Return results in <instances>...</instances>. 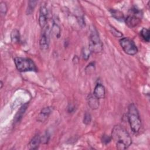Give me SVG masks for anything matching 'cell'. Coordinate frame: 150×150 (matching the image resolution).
I'll list each match as a JSON object with an SVG mask.
<instances>
[{"mask_svg":"<svg viewBox=\"0 0 150 150\" xmlns=\"http://www.w3.org/2000/svg\"><path fill=\"white\" fill-rule=\"evenodd\" d=\"M111 137L118 149H126L132 144V139L129 134L120 125H116L113 127Z\"/></svg>","mask_w":150,"mask_h":150,"instance_id":"6da1fadb","label":"cell"},{"mask_svg":"<svg viewBox=\"0 0 150 150\" xmlns=\"http://www.w3.org/2000/svg\"><path fill=\"white\" fill-rule=\"evenodd\" d=\"M127 117L131 129L134 133L138 132L141 128V120L137 107L134 103L128 106Z\"/></svg>","mask_w":150,"mask_h":150,"instance_id":"7a4b0ae2","label":"cell"},{"mask_svg":"<svg viewBox=\"0 0 150 150\" xmlns=\"http://www.w3.org/2000/svg\"><path fill=\"white\" fill-rule=\"evenodd\" d=\"M14 63L16 68L19 71H36L37 67L34 62L29 59L26 57H16L14 59Z\"/></svg>","mask_w":150,"mask_h":150,"instance_id":"3957f363","label":"cell"},{"mask_svg":"<svg viewBox=\"0 0 150 150\" xmlns=\"http://www.w3.org/2000/svg\"><path fill=\"white\" fill-rule=\"evenodd\" d=\"M88 48L91 52L100 53L103 49V43L99 37L97 30L94 26L91 29L89 36Z\"/></svg>","mask_w":150,"mask_h":150,"instance_id":"277c9868","label":"cell"},{"mask_svg":"<svg viewBox=\"0 0 150 150\" xmlns=\"http://www.w3.org/2000/svg\"><path fill=\"white\" fill-rule=\"evenodd\" d=\"M130 11L131 13L125 18L124 21L128 27L133 28L138 25L141 22L142 13L136 8H132Z\"/></svg>","mask_w":150,"mask_h":150,"instance_id":"5b68a950","label":"cell"},{"mask_svg":"<svg viewBox=\"0 0 150 150\" xmlns=\"http://www.w3.org/2000/svg\"><path fill=\"white\" fill-rule=\"evenodd\" d=\"M120 44L123 50L129 55H135L138 52V49L134 42L128 38H122L120 41Z\"/></svg>","mask_w":150,"mask_h":150,"instance_id":"8992f818","label":"cell"},{"mask_svg":"<svg viewBox=\"0 0 150 150\" xmlns=\"http://www.w3.org/2000/svg\"><path fill=\"white\" fill-rule=\"evenodd\" d=\"M50 30L48 26H46L43 28V30L41 34L40 40H39V45L40 47L42 50L46 51L48 49L50 42V38H49Z\"/></svg>","mask_w":150,"mask_h":150,"instance_id":"52a82bcc","label":"cell"},{"mask_svg":"<svg viewBox=\"0 0 150 150\" xmlns=\"http://www.w3.org/2000/svg\"><path fill=\"white\" fill-rule=\"evenodd\" d=\"M47 15L48 12L47 7L45 5L42 4L39 9V23L40 26L43 29L46 26L47 22Z\"/></svg>","mask_w":150,"mask_h":150,"instance_id":"ba28073f","label":"cell"},{"mask_svg":"<svg viewBox=\"0 0 150 150\" xmlns=\"http://www.w3.org/2000/svg\"><path fill=\"white\" fill-rule=\"evenodd\" d=\"M93 94L98 99L104 98L105 96V89L104 86L100 83L97 84L94 87Z\"/></svg>","mask_w":150,"mask_h":150,"instance_id":"9c48e42d","label":"cell"},{"mask_svg":"<svg viewBox=\"0 0 150 150\" xmlns=\"http://www.w3.org/2000/svg\"><path fill=\"white\" fill-rule=\"evenodd\" d=\"M53 108L51 107H47L43 108L41 111L40 112L38 117V120L40 121V122H43L45 121L49 116L50 113L52 112Z\"/></svg>","mask_w":150,"mask_h":150,"instance_id":"30bf717a","label":"cell"},{"mask_svg":"<svg viewBox=\"0 0 150 150\" xmlns=\"http://www.w3.org/2000/svg\"><path fill=\"white\" fill-rule=\"evenodd\" d=\"M41 143V137L39 134H36L30 141L28 146L30 149H36Z\"/></svg>","mask_w":150,"mask_h":150,"instance_id":"8fae6325","label":"cell"},{"mask_svg":"<svg viewBox=\"0 0 150 150\" xmlns=\"http://www.w3.org/2000/svg\"><path fill=\"white\" fill-rule=\"evenodd\" d=\"M99 99L96 97L93 94L88 95L87 97V101L89 107L93 110H96L99 107Z\"/></svg>","mask_w":150,"mask_h":150,"instance_id":"7c38bea8","label":"cell"},{"mask_svg":"<svg viewBox=\"0 0 150 150\" xmlns=\"http://www.w3.org/2000/svg\"><path fill=\"white\" fill-rule=\"evenodd\" d=\"M110 12L113 18H114L115 19L120 21H124V19H125L124 15L121 11H120L119 10H117V9H111V10H110Z\"/></svg>","mask_w":150,"mask_h":150,"instance_id":"4fadbf2b","label":"cell"},{"mask_svg":"<svg viewBox=\"0 0 150 150\" xmlns=\"http://www.w3.org/2000/svg\"><path fill=\"white\" fill-rule=\"evenodd\" d=\"M27 107H28V104H25V105H22L21 107V108L19 110V111L16 113V115L15 116V118H14L15 122H18L21 120V119L22 118L23 114H24L25 111H26Z\"/></svg>","mask_w":150,"mask_h":150,"instance_id":"5bb4252c","label":"cell"},{"mask_svg":"<svg viewBox=\"0 0 150 150\" xmlns=\"http://www.w3.org/2000/svg\"><path fill=\"white\" fill-rule=\"evenodd\" d=\"M11 41L14 43H16L19 42L20 40V34L19 32L17 29H13L11 34Z\"/></svg>","mask_w":150,"mask_h":150,"instance_id":"9a60e30c","label":"cell"},{"mask_svg":"<svg viewBox=\"0 0 150 150\" xmlns=\"http://www.w3.org/2000/svg\"><path fill=\"white\" fill-rule=\"evenodd\" d=\"M140 35L145 41H146V42H149L150 32H149V29L143 28L142 29V30L140 31Z\"/></svg>","mask_w":150,"mask_h":150,"instance_id":"2e32d148","label":"cell"},{"mask_svg":"<svg viewBox=\"0 0 150 150\" xmlns=\"http://www.w3.org/2000/svg\"><path fill=\"white\" fill-rule=\"evenodd\" d=\"M51 32H52V34L56 38H59L60 36V29L59 26L55 22H53L52 29H51Z\"/></svg>","mask_w":150,"mask_h":150,"instance_id":"e0dca14e","label":"cell"},{"mask_svg":"<svg viewBox=\"0 0 150 150\" xmlns=\"http://www.w3.org/2000/svg\"><path fill=\"white\" fill-rule=\"evenodd\" d=\"M36 4H37L36 1H29L27 9H26L27 15H30L33 12V10L36 5Z\"/></svg>","mask_w":150,"mask_h":150,"instance_id":"ac0fdd59","label":"cell"},{"mask_svg":"<svg viewBox=\"0 0 150 150\" xmlns=\"http://www.w3.org/2000/svg\"><path fill=\"white\" fill-rule=\"evenodd\" d=\"M91 52L90 51V50L89 49V48L88 47H84L82 50V56L83 58L86 60H87L88 59V58L90 57V56L91 54Z\"/></svg>","mask_w":150,"mask_h":150,"instance_id":"d6986e66","label":"cell"},{"mask_svg":"<svg viewBox=\"0 0 150 150\" xmlns=\"http://www.w3.org/2000/svg\"><path fill=\"white\" fill-rule=\"evenodd\" d=\"M91 121V116L90 113L88 112H86L84 115V118H83V123L86 125H88L90 123Z\"/></svg>","mask_w":150,"mask_h":150,"instance_id":"ffe728a7","label":"cell"},{"mask_svg":"<svg viewBox=\"0 0 150 150\" xmlns=\"http://www.w3.org/2000/svg\"><path fill=\"white\" fill-rule=\"evenodd\" d=\"M0 11L2 15H5L7 12V6L5 2H1L0 3Z\"/></svg>","mask_w":150,"mask_h":150,"instance_id":"44dd1931","label":"cell"},{"mask_svg":"<svg viewBox=\"0 0 150 150\" xmlns=\"http://www.w3.org/2000/svg\"><path fill=\"white\" fill-rule=\"evenodd\" d=\"M101 140H102V142H103V144H107L111 141V137H109L108 135H103Z\"/></svg>","mask_w":150,"mask_h":150,"instance_id":"7402d4cb","label":"cell"},{"mask_svg":"<svg viewBox=\"0 0 150 150\" xmlns=\"http://www.w3.org/2000/svg\"><path fill=\"white\" fill-rule=\"evenodd\" d=\"M111 32H112V33L115 36H117V37H121V36H122V34L120 32H119L118 30H117V29H115L114 28L111 27Z\"/></svg>","mask_w":150,"mask_h":150,"instance_id":"603a6c76","label":"cell"},{"mask_svg":"<svg viewBox=\"0 0 150 150\" xmlns=\"http://www.w3.org/2000/svg\"><path fill=\"white\" fill-rule=\"evenodd\" d=\"M49 140V134H45L42 137H41V142L43 144H47Z\"/></svg>","mask_w":150,"mask_h":150,"instance_id":"cb8c5ba5","label":"cell"},{"mask_svg":"<svg viewBox=\"0 0 150 150\" xmlns=\"http://www.w3.org/2000/svg\"><path fill=\"white\" fill-rule=\"evenodd\" d=\"M3 83H2V81H1V88H2V86H3Z\"/></svg>","mask_w":150,"mask_h":150,"instance_id":"d4e9b609","label":"cell"}]
</instances>
